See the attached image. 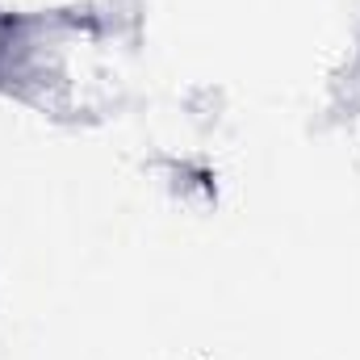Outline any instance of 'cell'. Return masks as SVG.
<instances>
[{"mask_svg":"<svg viewBox=\"0 0 360 360\" xmlns=\"http://www.w3.org/2000/svg\"><path fill=\"white\" fill-rule=\"evenodd\" d=\"M8 30H13V25H8V21L0 17V51H4V42H8Z\"/></svg>","mask_w":360,"mask_h":360,"instance_id":"6da1fadb","label":"cell"}]
</instances>
